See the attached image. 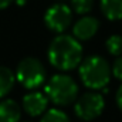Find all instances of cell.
<instances>
[{
	"instance_id": "cell-4",
	"label": "cell",
	"mask_w": 122,
	"mask_h": 122,
	"mask_svg": "<svg viewBox=\"0 0 122 122\" xmlns=\"http://www.w3.org/2000/svg\"><path fill=\"white\" fill-rule=\"evenodd\" d=\"M16 80L27 90L38 88L46 80V70L41 61L34 57L21 60L16 70Z\"/></svg>"
},
{
	"instance_id": "cell-5",
	"label": "cell",
	"mask_w": 122,
	"mask_h": 122,
	"mask_svg": "<svg viewBox=\"0 0 122 122\" xmlns=\"http://www.w3.org/2000/svg\"><path fill=\"white\" fill-rule=\"evenodd\" d=\"M105 107L104 97L98 92H85L75 101V115L82 121H92L98 118Z\"/></svg>"
},
{
	"instance_id": "cell-7",
	"label": "cell",
	"mask_w": 122,
	"mask_h": 122,
	"mask_svg": "<svg viewBox=\"0 0 122 122\" xmlns=\"http://www.w3.org/2000/svg\"><path fill=\"white\" fill-rule=\"evenodd\" d=\"M98 29H99L98 19L85 14L80 20L75 21V24L72 27V36L80 41H87L97 34Z\"/></svg>"
},
{
	"instance_id": "cell-2",
	"label": "cell",
	"mask_w": 122,
	"mask_h": 122,
	"mask_svg": "<svg viewBox=\"0 0 122 122\" xmlns=\"http://www.w3.org/2000/svg\"><path fill=\"white\" fill-rule=\"evenodd\" d=\"M80 77L90 90H104L111 78L108 61L99 56H91L80 64Z\"/></svg>"
},
{
	"instance_id": "cell-8",
	"label": "cell",
	"mask_w": 122,
	"mask_h": 122,
	"mask_svg": "<svg viewBox=\"0 0 122 122\" xmlns=\"http://www.w3.org/2000/svg\"><path fill=\"white\" fill-rule=\"evenodd\" d=\"M47 104H48L47 95L37 91L26 94L23 98V109L30 117H38V115L44 114L47 109Z\"/></svg>"
},
{
	"instance_id": "cell-3",
	"label": "cell",
	"mask_w": 122,
	"mask_h": 122,
	"mask_svg": "<svg viewBox=\"0 0 122 122\" xmlns=\"http://www.w3.org/2000/svg\"><path fill=\"white\" fill-rule=\"evenodd\" d=\"M44 91H46L48 101H51L56 105L64 107V105H68L77 101L78 85L70 75L57 74L50 78Z\"/></svg>"
},
{
	"instance_id": "cell-9",
	"label": "cell",
	"mask_w": 122,
	"mask_h": 122,
	"mask_svg": "<svg viewBox=\"0 0 122 122\" xmlns=\"http://www.w3.org/2000/svg\"><path fill=\"white\" fill-rule=\"evenodd\" d=\"M21 108L14 99H3L0 102V122H19Z\"/></svg>"
},
{
	"instance_id": "cell-6",
	"label": "cell",
	"mask_w": 122,
	"mask_h": 122,
	"mask_svg": "<svg viewBox=\"0 0 122 122\" xmlns=\"http://www.w3.org/2000/svg\"><path fill=\"white\" fill-rule=\"evenodd\" d=\"M72 21V9L65 3H56L44 13V24L54 33H64Z\"/></svg>"
},
{
	"instance_id": "cell-11",
	"label": "cell",
	"mask_w": 122,
	"mask_h": 122,
	"mask_svg": "<svg viewBox=\"0 0 122 122\" xmlns=\"http://www.w3.org/2000/svg\"><path fill=\"white\" fill-rule=\"evenodd\" d=\"M14 81H16V77L11 72V70L0 65V98L6 97L11 91V88L14 87Z\"/></svg>"
},
{
	"instance_id": "cell-13",
	"label": "cell",
	"mask_w": 122,
	"mask_h": 122,
	"mask_svg": "<svg viewBox=\"0 0 122 122\" xmlns=\"http://www.w3.org/2000/svg\"><path fill=\"white\" fill-rule=\"evenodd\" d=\"M74 13L80 14V16H85L88 14L94 7V0H71V6Z\"/></svg>"
},
{
	"instance_id": "cell-16",
	"label": "cell",
	"mask_w": 122,
	"mask_h": 122,
	"mask_svg": "<svg viewBox=\"0 0 122 122\" xmlns=\"http://www.w3.org/2000/svg\"><path fill=\"white\" fill-rule=\"evenodd\" d=\"M117 105L122 111V85L118 88V92H117Z\"/></svg>"
},
{
	"instance_id": "cell-17",
	"label": "cell",
	"mask_w": 122,
	"mask_h": 122,
	"mask_svg": "<svg viewBox=\"0 0 122 122\" xmlns=\"http://www.w3.org/2000/svg\"><path fill=\"white\" fill-rule=\"evenodd\" d=\"M13 1H14V0H0V10L7 9V7H9Z\"/></svg>"
},
{
	"instance_id": "cell-12",
	"label": "cell",
	"mask_w": 122,
	"mask_h": 122,
	"mask_svg": "<svg viewBox=\"0 0 122 122\" xmlns=\"http://www.w3.org/2000/svg\"><path fill=\"white\" fill-rule=\"evenodd\" d=\"M105 47H107L109 54L117 56V57L122 56V36L112 34L111 37H108V40L105 43Z\"/></svg>"
},
{
	"instance_id": "cell-18",
	"label": "cell",
	"mask_w": 122,
	"mask_h": 122,
	"mask_svg": "<svg viewBox=\"0 0 122 122\" xmlns=\"http://www.w3.org/2000/svg\"><path fill=\"white\" fill-rule=\"evenodd\" d=\"M14 1H16L17 6H24V4L27 3V0H14Z\"/></svg>"
},
{
	"instance_id": "cell-14",
	"label": "cell",
	"mask_w": 122,
	"mask_h": 122,
	"mask_svg": "<svg viewBox=\"0 0 122 122\" xmlns=\"http://www.w3.org/2000/svg\"><path fill=\"white\" fill-rule=\"evenodd\" d=\"M41 122H70V118H68L67 114L62 112L61 109L53 108V109L47 111V112L43 115Z\"/></svg>"
},
{
	"instance_id": "cell-10",
	"label": "cell",
	"mask_w": 122,
	"mask_h": 122,
	"mask_svg": "<svg viewBox=\"0 0 122 122\" xmlns=\"http://www.w3.org/2000/svg\"><path fill=\"white\" fill-rule=\"evenodd\" d=\"M99 9L105 19L111 21L122 20V0H99Z\"/></svg>"
},
{
	"instance_id": "cell-1",
	"label": "cell",
	"mask_w": 122,
	"mask_h": 122,
	"mask_svg": "<svg viewBox=\"0 0 122 122\" xmlns=\"http://www.w3.org/2000/svg\"><path fill=\"white\" fill-rule=\"evenodd\" d=\"M48 61L61 71H70L78 67L82 60V46L74 36L60 34L48 46Z\"/></svg>"
},
{
	"instance_id": "cell-15",
	"label": "cell",
	"mask_w": 122,
	"mask_h": 122,
	"mask_svg": "<svg viewBox=\"0 0 122 122\" xmlns=\"http://www.w3.org/2000/svg\"><path fill=\"white\" fill-rule=\"evenodd\" d=\"M112 74L115 78L121 80L122 81V56H119L117 60L114 61V65H112Z\"/></svg>"
}]
</instances>
